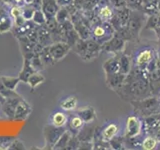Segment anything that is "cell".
<instances>
[{"mask_svg":"<svg viewBox=\"0 0 160 150\" xmlns=\"http://www.w3.org/2000/svg\"><path fill=\"white\" fill-rule=\"evenodd\" d=\"M158 97H159V102H160V94H159V96H158Z\"/></svg>","mask_w":160,"mask_h":150,"instance_id":"f1b7e54d","label":"cell"},{"mask_svg":"<svg viewBox=\"0 0 160 150\" xmlns=\"http://www.w3.org/2000/svg\"><path fill=\"white\" fill-rule=\"evenodd\" d=\"M132 68L131 55L126 54L124 51L119 53V72L127 75Z\"/></svg>","mask_w":160,"mask_h":150,"instance_id":"7c38bea8","label":"cell"},{"mask_svg":"<svg viewBox=\"0 0 160 150\" xmlns=\"http://www.w3.org/2000/svg\"><path fill=\"white\" fill-rule=\"evenodd\" d=\"M158 27H160V13L147 16L146 22H145L144 25V29L155 30Z\"/></svg>","mask_w":160,"mask_h":150,"instance_id":"ac0fdd59","label":"cell"},{"mask_svg":"<svg viewBox=\"0 0 160 150\" xmlns=\"http://www.w3.org/2000/svg\"><path fill=\"white\" fill-rule=\"evenodd\" d=\"M145 72L147 74L148 80L151 85L152 93L155 96H159L160 94V58L158 54L155 56L151 62L148 64Z\"/></svg>","mask_w":160,"mask_h":150,"instance_id":"5b68a950","label":"cell"},{"mask_svg":"<svg viewBox=\"0 0 160 150\" xmlns=\"http://www.w3.org/2000/svg\"><path fill=\"white\" fill-rule=\"evenodd\" d=\"M130 13H131V9L127 6L123 8H119V9H114V11H113L114 17L117 19V21L119 22L121 27L126 26L129 17H130Z\"/></svg>","mask_w":160,"mask_h":150,"instance_id":"5bb4252c","label":"cell"},{"mask_svg":"<svg viewBox=\"0 0 160 150\" xmlns=\"http://www.w3.org/2000/svg\"><path fill=\"white\" fill-rule=\"evenodd\" d=\"M95 126H87V127H83L80 129V131L78 132L79 134V140L81 141H90L92 140L94 137V133H95Z\"/></svg>","mask_w":160,"mask_h":150,"instance_id":"2e32d148","label":"cell"},{"mask_svg":"<svg viewBox=\"0 0 160 150\" xmlns=\"http://www.w3.org/2000/svg\"><path fill=\"white\" fill-rule=\"evenodd\" d=\"M125 77L126 75L122 74L120 72H116L113 74H109V75H105V81H106L107 86L112 89L113 91H116L118 88L121 87V85L123 84Z\"/></svg>","mask_w":160,"mask_h":150,"instance_id":"30bf717a","label":"cell"},{"mask_svg":"<svg viewBox=\"0 0 160 150\" xmlns=\"http://www.w3.org/2000/svg\"><path fill=\"white\" fill-rule=\"evenodd\" d=\"M129 103L132 105L134 113L141 118H145L147 116H150V115L160 113L159 97L155 96V95L143 99L132 100Z\"/></svg>","mask_w":160,"mask_h":150,"instance_id":"7a4b0ae2","label":"cell"},{"mask_svg":"<svg viewBox=\"0 0 160 150\" xmlns=\"http://www.w3.org/2000/svg\"><path fill=\"white\" fill-rule=\"evenodd\" d=\"M157 140L153 135H146V137L142 139L141 148L144 150H152L157 146Z\"/></svg>","mask_w":160,"mask_h":150,"instance_id":"ffe728a7","label":"cell"},{"mask_svg":"<svg viewBox=\"0 0 160 150\" xmlns=\"http://www.w3.org/2000/svg\"><path fill=\"white\" fill-rule=\"evenodd\" d=\"M77 104H78V100L75 96H70V97H67L65 100L61 102L60 104V106L63 110L65 111H72L75 108L77 107Z\"/></svg>","mask_w":160,"mask_h":150,"instance_id":"d6986e66","label":"cell"},{"mask_svg":"<svg viewBox=\"0 0 160 150\" xmlns=\"http://www.w3.org/2000/svg\"><path fill=\"white\" fill-rule=\"evenodd\" d=\"M154 31H155V33H156V35H157L158 39H160V27L156 28V29L154 30Z\"/></svg>","mask_w":160,"mask_h":150,"instance_id":"484cf974","label":"cell"},{"mask_svg":"<svg viewBox=\"0 0 160 150\" xmlns=\"http://www.w3.org/2000/svg\"><path fill=\"white\" fill-rule=\"evenodd\" d=\"M110 147L113 150H123L126 149L124 145V136H114L111 140L109 141Z\"/></svg>","mask_w":160,"mask_h":150,"instance_id":"7402d4cb","label":"cell"},{"mask_svg":"<svg viewBox=\"0 0 160 150\" xmlns=\"http://www.w3.org/2000/svg\"><path fill=\"white\" fill-rule=\"evenodd\" d=\"M103 70L105 75L119 72V53L112 55V57H110L103 63Z\"/></svg>","mask_w":160,"mask_h":150,"instance_id":"8fae6325","label":"cell"},{"mask_svg":"<svg viewBox=\"0 0 160 150\" xmlns=\"http://www.w3.org/2000/svg\"><path fill=\"white\" fill-rule=\"evenodd\" d=\"M156 55L157 48L151 46V45H143V46L138 47L137 49H135L133 55H131L132 67L145 71L148 64Z\"/></svg>","mask_w":160,"mask_h":150,"instance_id":"3957f363","label":"cell"},{"mask_svg":"<svg viewBox=\"0 0 160 150\" xmlns=\"http://www.w3.org/2000/svg\"><path fill=\"white\" fill-rule=\"evenodd\" d=\"M115 92L120 98L128 102L153 95L146 72L135 67L131 68L130 72L125 77L121 87L118 88Z\"/></svg>","mask_w":160,"mask_h":150,"instance_id":"6da1fadb","label":"cell"},{"mask_svg":"<svg viewBox=\"0 0 160 150\" xmlns=\"http://www.w3.org/2000/svg\"><path fill=\"white\" fill-rule=\"evenodd\" d=\"M125 47H126V41L118 35L114 34L109 40L101 44V51L114 55L123 52Z\"/></svg>","mask_w":160,"mask_h":150,"instance_id":"ba28073f","label":"cell"},{"mask_svg":"<svg viewBox=\"0 0 160 150\" xmlns=\"http://www.w3.org/2000/svg\"><path fill=\"white\" fill-rule=\"evenodd\" d=\"M69 128L70 130L74 133V134H78V132L80 131V129L83 127V125L85 124V122L83 121V119L78 116V115H74L69 120Z\"/></svg>","mask_w":160,"mask_h":150,"instance_id":"e0dca14e","label":"cell"},{"mask_svg":"<svg viewBox=\"0 0 160 150\" xmlns=\"http://www.w3.org/2000/svg\"><path fill=\"white\" fill-rule=\"evenodd\" d=\"M157 54H158V56L160 58V39H158V45H157Z\"/></svg>","mask_w":160,"mask_h":150,"instance_id":"4316f807","label":"cell"},{"mask_svg":"<svg viewBox=\"0 0 160 150\" xmlns=\"http://www.w3.org/2000/svg\"><path fill=\"white\" fill-rule=\"evenodd\" d=\"M146 15L144 14L141 10H132L130 13L129 20L126 24V28L131 34L133 38V41L139 42V37H140V32L144 28L145 22H146Z\"/></svg>","mask_w":160,"mask_h":150,"instance_id":"277c9868","label":"cell"},{"mask_svg":"<svg viewBox=\"0 0 160 150\" xmlns=\"http://www.w3.org/2000/svg\"><path fill=\"white\" fill-rule=\"evenodd\" d=\"M19 13H20V11H19L18 8H13L12 9V15H13V16H18Z\"/></svg>","mask_w":160,"mask_h":150,"instance_id":"d4e9b609","label":"cell"},{"mask_svg":"<svg viewBox=\"0 0 160 150\" xmlns=\"http://www.w3.org/2000/svg\"><path fill=\"white\" fill-rule=\"evenodd\" d=\"M77 115L80 116L85 123H91L96 119V114H95L94 109L91 107H85L77 112Z\"/></svg>","mask_w":160,"mask_h":150,"instance_id":"9a60e30c","label":"cell"},{"mask_svg":"<svg viewBox=\"0 0 160 150\" xmlns=\"http://www.w3.org/2000/svg\"><path fill=\"white\" fill-rule=\"evenodd\" d=\"M14 1H15V2H18V3H19V2H21L22 0H14Z\"/></svg>","mask_w":160,"mask_h":150,"instance_id":"83f0119b","label":"cell"},{"mask_svg":"<svg viewBox=\"0 0 160 150\" xmlns=\"http://www.w3.org/2000/svg\"><path fill=\"white\" fill-rule=\"evenodd\" d=\"M142 133L145 134L143 119L137 116L136 114L128 116L126 119V125H125V131L123 135L124 138L126 139L140 138Z\"/></svg>","mask_w":160,"mask_h":150,"instance_id":"52a82bcc","label":"cell"},{"mask_svg":"<svg viewBox=\"0 0 160 150\" xmlns=\"http://www.w3.org/2000/svg\"><path fill=\"white\" fill-rule=\"evenodd\" d=\"M109 3L113 7V9H119L127 6L125 0H109Z\"/></svg>","mask_w":160,"mask_h":150,"instance_id":"603a6c76","label":"cell"},{"mask_svg":"<svg viewBox=\"0 0 160 150\" xmlns=\"http://www.w3.org/2000/svg\"><path fill=\"white\" fill-rule=\"evenodd\" d=\"M119 132V125L115 122L109 123L104 128L101 129V137L105 141H110Z\"/></svg>","mask_w":160,"mask_h":150,"instance_id":"4fadbf2b","label":"cell"},{"mask_svg":"<svg viewBox=\"0 0 160 150\" xmlns=\"http://www.w3.org/2000/svg\"><path fill=\"white\" fill-rule=\"evenodd\" d=\"M154 137L156 138L157 142H158V143H160V129H158L157 131H156V133L154 134Z\"/></svg>","mask_w":160,"mask_h":150,"instance_id":"cb8c5ba5","label":"cell"},{"mask_svg":"<svg viewBox=\"0 0 160 150\" xmlns=\"http://www.w3.org/2000/svg\"><path fill=\"white\" fill-rule=\"evenodd\" d=\"M143 119L144 131L146 135H153L156 133L158 129H160V113L153 114L147 116Z\"/></svg>","mask_w":160,"mask_h":150,"instance_id":"9c48e42d","label":"cell"},{"mask_svg":"<svg viewBox=\"0 0 160 150\" xmlns=\"http://www.w3.org/2000/svg\"><path fill=\"white\" fill-rule=\"evenodd\" d=\"M115 33V29L109 21H97L91 29L92 39L102 44L111 38Z\"/></svg>","mask_w":160,"mask_h":150,"instance_id":"8992f818","label":"cell"},{"mask_svg":"<svg viewBox=\"0 0 160 150\" xmlns=\"http://www.w3.org/2000/svg\"><path fill=\"white\" fill-rule=\"evenodd\" d=\"M52 123L55 127H63L67 123V116L62 112H56L52 116Z\"/></svg>","mask_w":160,"mask_h":150,"instance_id":"44dd1931","label":"cell"}]
</instances>
